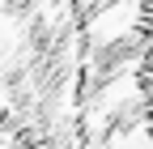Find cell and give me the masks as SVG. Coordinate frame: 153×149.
<instances>
[{"label": "cell", "mask_w": 153, "mask_h": 149, "mask_svg": "<svg viewBox=\"0 0 153 149\" xmlns=\"http://www.w3.org/2000/svg\"><path fill=\"white\" fill-rule=\"evenodd\" d=\"M145 60H149V98H153V0H149V51H145Z\"/></svg>", "instance_id": "obj_1"}]
</instances>
